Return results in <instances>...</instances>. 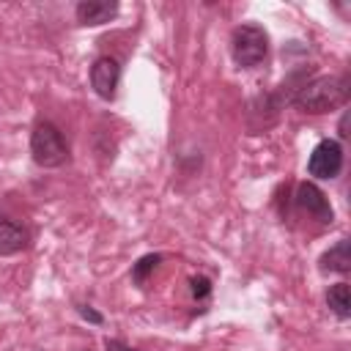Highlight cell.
<instances>
[{
  "label": "cell",
  "mask_w": 351,
  "mask_h": 351,
  "mask_svg": "<svg viewBox=\"0 0 351 351\" xmlns=\"http://www.w3.org/2000/svg\"><path fill=\"white\" fill-rule=\"evenodd\" d=\"M25 244H27V230L11 217L0 214V255H14L25 250Z\"/></svg>",
  "instance_id": "ba28073f"
},
{
  "label": "cell",
  "mask_w": 351,
  "mask_h": 351,
  "mask_svg": "<svg viewBox=\"0 0 351 351\" xmlns=\"http://www.w3.org/2000/svg\"><path fill=\"white\" fill-rule=\"evenodd\" d=\"M80 315H82V318H88V321H93V324H101V315H99L96 310H90L88 304H82V307H80Z\"/></svg>",
  "instance_id": "4fadbf2b"
},
{
  "label": "cell",
  "mask_w": 351,
  "mask_h": 351,
  "mask_svg": "<svg viewBox=\"0 0 351 351\" xmlns=\"http://www.w3.org/2000/svg\"><path fill=\"white\" fill-rule=\"evenodd\" d=\"M296 203H299V208L313 214L318 222H332V206H329L326 195L315 184H310V181L299 184L296 186Z\"/></svg>",
  "instance_id": "8992f818"
},
{
  "label": "cell",
  "mask_w": 351,
  "mask_h": 351,
  "mask_svg": "<svg viewBox=\"0 0 351 351\" xmlns=\"http://www.w3.org/2000/svg\"><path fill=\"white\" fill-rule=\"evenodd\" d=\"M343 167V148L337 140H321L307 162V173L315 178H335Z\"/></svg>",
  "instance_id": "277c9868"
},
{
  "label": "cell",
  "mask_w": 351,
  "mask_h": 351,
  "mask_svg": "<svg viewBox=\"0 0 351 351\" xmlns=\"http://www.w3.org/2000/svg\"><path fill=\"white\" fill-rule=\"evenodd\" d=\"M233 60L244 69L250 66H258L263 58H266V49H269V36L263 27L258 25H239L233 30Z\"/></svg>",
  "instance_id": "3957f363"
},
{
  "label": "cell",
  "mask_w": 351,
  "mask_h": 351,
  "mask_svg": "<svg viewBox=\"0 0 351 351\" xmlns=\"http://www.w3.org/2000/svg\"><path fill=\"white\" fill-rule=\"evenodd\" d=\"M326 304L337 318H348L351 315V291L346 282H337L326 291Z\"/></svg>",
  "instance_id": "30bf717a"
},
{
  "label": "cell",
  "mask_w": 351,
  "mask_h": 351,
  "mask_svg": "<svg viewBox=\"0 0 351 351\" xmlns=\"http://www.w3.org/2000/svg\"><path fill=\"white\" fill-rule=\"evenodd\" d=\"M348 99V80L346 77H315L313 82L302 85L293 96V104L302 112H329L332 107Z\"/></svg>",
  "instance_id": "6da1fadb"
},
{
  "label": "cell",
  "mask_w": 351,
  "mask_h": 351,
  "mask_svg": "<svg viewBox=\"0 0 351 351\" xmlns=\"http://www.w3.org/2000/svg\"><path fill=\"white\" fill-rule=\"evenodd\" d=\"M162 261V255H145V258H140L137 263H134V269H132V277H134V282H143L154 269H156V263Z\"/></svg>",
  "instance_id": "8fae6325"
},
{
  "label": "cell",
  "mask_w": 351,
  "mask_h": 351,
  "mask_svg": "<svg viewBox=\"0 0 351 351\" xmlns=\"http://www.w3.org/2000/svg\"><path fill=\"white\" fill-rule=\"evenodd\" d=\"M189 285H192V296H195V299H203V296L211 293V282H208L206 277H192Z\"/></svg>",
  "instance_id": "7c38bea8"
},
{
  "label": "cell",
  "mask_w": 351,
  "mask_h": 351,
  "mask_svg": "<svg viewBox=\"0 0 351 351\" xmlns=\"http://www.w3.org/2000/svg\"><path fill=\"white\" fill-rule=\"evenodd\" d=\"M115 14H118V3L115 0H82L77 5V19H80V25H88V27L104 25Z\"/></svg>",
  "instance_id": "52a82bcc"
},
{
  "label": "cell",
  "mask_w": 351,
  "mask_h": 351,
  "mask_svg": "<svg viewBox=\"0 0 351 351\" xmlns=\"http://www.w3.org/2000/svg\"><path fill=\"white\" fill-rule=\"evenodd\" d=\"M118 80H121V66H118V60L110 58V55L96 58V63L90 66V85H93V90H96L101 99H112V96H115Z\"/></svg>",
  "instance_id": "5b68a950"
},
{
  "label": "cell",
  "mask_w": 351,
  "mask_h": 351,
  "mask_svg": "<svg viewBox=\"0 0 351 351\" xmlns=\"http://www.w3.org/2000/svg\"><path fill=\"white\" fill-rule=\"evenodd\" d=\"M107 351H134V348H129V346H123L118 340H107Z\"/></svg>",
  "instance_id": "5bb4252c"
},
{
  "label": "cell",
  "mask_w": 351,
  "mask_h": 351,
  "mask_svg": "<svg viewBox=\"0 0 351 351\" xmlns=\"http://www.w3.org/2000/svg\"><path fill=\"white\" fill-rule=\"evenodd\" d=\"M30 154H33L36 165H41V167L63 165L69 159V148H66V140H63L60 129L49 121H41L30 134Z\"/></svg>",
  "instance_id": "7a4b0ae2"
},
{
  "label": "cell",
  "mask_w": 351,
  "mask_h": 351,
  "mask_svg": "<svg viewBox=\"0 0 351 351\" xmlns=\"http://www.w3.org/2000/svg\"><path fill=\"white\" fill-rule=\"evenodd\" d=\"M348 269H351V250H348V241L340 239L335 247H329V250L321 255V271L346 274Z\"/></svg>",
  "instance_id": "9c48e42d"
}]
</instances>
